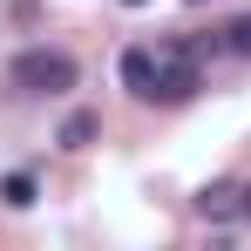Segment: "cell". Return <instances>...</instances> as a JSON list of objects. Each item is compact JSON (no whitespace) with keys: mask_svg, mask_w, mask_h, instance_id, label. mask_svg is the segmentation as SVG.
<instances>
[{"mask_svg":"<svg viewBox=\"0 0 251 251\" xmlns=\"http://www.w3.org/2000/svg\"><path fill=\"white\" fill-rule=\"evenodd\" d=\"M7 82L21 95H68L75 88V54L68 48H21L7 61Z\"/></svg>","mask_w":251,"mask_h":251,"instance_id":"6da1fadb","label":"cell"},{"mask_svg":"<svg viewBox=\"0 0 251 251\" xmlns=\"http://www.w3.org/2000/svg\"><path fill=\"white\" fill-rule=\"evenodd\" d=\"M204 54L190 41H156V102H190L204 88Z\"/></svg>","mask_w":251,"mask_h":251,"instance_id":"7a4b0ae2","label":"cell"},{"mask_svg":"<svg viewBox=\"0 0 251 251\" xmlns=\"http://www.w3.org/2000/svg\"><path fill=\"white\" fill-rule=\"evenodd\" d=\"M123 88L136 102H156V48H129L123 54Z\"/></svg>","mask_w":251,"mask_h":251,"instance_id":"3957f363","label":"cell"},{"mask_svg":"<svg viewBox=\"0 0 251 251\" xmlns=\"http://www.w3.org/2000/svg\"><path fill=\"white\" fill-rule=\"evenodd\" d=\"M95 129H102V116H95V109H75V116L61 123V150H88Z\"/></svg>","mask_w":251,"mask_h":251,"instance_id":"277c9868","label":"cell"},{"mask_svg":"<svg viewBox=\"0 0 251 251\" xmlns=\"http://www.w3.org/2000/svg\"><path fill=\"white\" fill-rule=\"evenodd\" d=\"M0 204H7V210H27V204H34V176H27V170L0 176Z\"/></svg>","mask_w":251,"mask_h":251,"instance_id":"5b68a950","label":"cell"},{"mask_svg":"<svg viewBox=\"0 0 251 251\" xmlns=\"http://www.w3.org/2000/svg\"><path fill=\"white\" fill-rule=\"evenodd\" d=\"M224 48H231V54H245V61H251V14H238V21L224 27Z\"/></svg>","mask_w":251,"mask_h":251,"instance_id":"8992f818","label":"cell"},{"mask_svg":"<svg viewBox=\"0 0 251 251\" xmlns=\"http://www.w3.org/2000/svg\"><path fill=\"white\" fill-rule=\"evenodd\" d=\"M245 217H251V183H245Z\"/></svg>","mask_w":251,"mask_h":251,"instance_id":"52a82bcc","label":"cell"},{"mask_svg":"<svg viewBox=\"0 0 251 251\" xmlns=\"http://www.w3.org/2000/svg\"><path fill=\"white\" fill-rule=\"evenodd\" d=\"M129 7H143V0H129Z\"/></svg>","mask_w":251,"mask_h":251,"instance_id":"ba28073f","label":"cell"},{"mask_svg":"<svg viewBox=\"0 0 251 251\" xmlns=\"http://www.w3.org/2000/svg\"><path fill=\"white\" fill-rule=\"evenodd\" d=\"M190 7H197V0H190Z\"/></svg>","mask_w":251,"mask_h":251,"instance_id":"9c48e42d","label":"cell"}]
</instances>
